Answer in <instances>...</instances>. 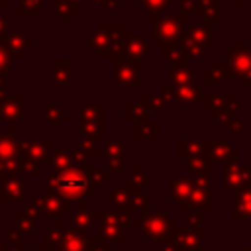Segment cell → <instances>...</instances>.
Here are the masks:
<instances>
[{
  "label": "cell",
  "mask_w": 251,
  "mask_h": 251,
  "mask_svg": "<svg viewBox=\"0 0 251 251\" xmlns=\"http://www.w3.org/2000/svg\"><path fill=\"white\" fill-rule=\"evenodd\" d=\"M133 2H141V0H133Z\"/></svg>",
  "instance_id": "cell-24"
},
{
  "label": "cell",
  "mask_w": 251,
  "mask_h": 251,
  "mask_svg": "<svg viewBox=\"0 0 251 251\" xmlns=\"http://www.w3.org/2000/svg\"><path fill=\"white\" fill-rule=\"evenodd\" d=\"M22 102H24L22 96H20V98H8V100L0 106V118H2L4 122H8V124L18 122V120L24 116Z\"/></svg>",
  "instance_id": "cell-6"
},
{
  "label": "cell",
  "mask_w": 251,
  "mask_h": 251,
  "mask_svg": "<svg viewBox=\"0 0 251 251\" xmlns=\"http://www.w3.org/2000/svg\"><path fill=\"white\" fill-rule=\"evenodd\" d=\"M6 27H8V24H6V16L0 14V41H4V37H6Z\"/></svg>",
  "instance_id": "cell-19"
},
{
  "label": "cell",
  "mask_w": 251,
  "mask_h": 251,
  "mask_svg": "<svg viewBox=\"0 0 251 251\" xmlns=\"http://www.w3.org/2000/svg\"><path fill=\"white\" fill-rule=\"evenodd\" d=\"M0 196H2V200H22L24 198V184L18 178L10 176L8 182L2 186V194Z\"/></svg>",
  "instance_id": "cell-11"
},
{
  "label": "cell",
  "mask_w": 251,
  "mask_h": 251,
  "mask_svg": "<svg viewBox=\"0 0 251 251\" xmlns=\"http://www.w3.org/2000/svg\"><path fill=\"white\" fill-rule=\"evenodd\" d=\"M71 69H69V59H55L53 61V82L57 86L69 84Z\"/></svg>",
  "instance_id": "cell-10"
},
{
  "label": "cell",
  "mask_w": 251,
  "mask_h": 251,
  "mask_svg": "<svg viewBox=\"0 0 251 251\" xmlns=\"http://www.w3.org/2000/svg\"><path fill=\"white\" fill-rule=\"evenodd\" d=\"M80 6H82V2H76V0H53V4H51L53 14L61 22H69L73 16H76L80 12Z\"/></svg>",
  "instance_id": "cell-5"
},
{
  "label": "cell",
  "mask_w": 251,
  "mask_h": 251,
  "mask_svg": "<svg viewBox=\"0 0 251 251\" xmlns=\"http://www.w3.org/2000/svg\"><path fill=\"white\" fill-rule=\"evenodd\" d=\"M4 41H6L8 49L12 51V55L18 57V59H24V57H25L29 51H33V47H35V43L29 41L22 31H14V33L6 35Z\"/></svg>",
  "instance_id": "cell-3"
},
{
  "label": "cell",
  "mask_w": 251,
  "mask_h": 251,
  "mask_svg": "<svg viewBox=\"0 0 251 251\" xmlns=\"http://www.w3.org/2000/svg\"><path fill=\"white\" fill-rule=\"evenodd\" d=\"M92 220H94V216H90V212H88L84 206H80V210L75 214V224L80 226V227H88V226H92Z\"/></svg>",
  "instance_id": "cell-16"
},
{
  "label": "cell",
  "mask_w": 251,
  "mask_h": 251,
  "mask_svg": "<svg viewBox=\"0 0 251 251\" xmlns=\"http://www.w3.org/2000/svg\"><path fill=\"white\" fill-rule=\"evenodd\" d=\"M116 82L118 84L139 82V65H137V61H116Z\"/></svg>",
  "instance_id": "cell-4"
},
{
  "label": "cell",
  "mask_w": 251,
  "mask_h": 251,
  "mask_svg": "<svg viewBox=\"0 0 251 251\" xmlns=\"http://www.w3.org/2000/svg\"><path fill=\"white\" fill-rule=\"evenodd\" d=\"M8 4V0H0V6H6Z\"/></svg>",
  "instance_id": "cell-23"
},
{
  "label": "cell",
  "mask_w": 251,
  "mask_h": 251,
  "mask_svg": "<svg viewBox=\"0 0 251 251\" xmlns=\"http://www.w3.org/2000/svg\"><path fill=\"white\" fill-rule=\"evenodd\" d=\"M98 171L88 169V167H80V169H65L59 175H55L51 178V186L53 190H57L61 196L69 198V200H76L88 192H94L96 188V180L94 175Z\"/></svg>",
  "instance_id": "cell-1"
},
{
  "label": "cell",
  "mask_w": 251,
  "mask_h": 251,
  "mask_svg": "<svg viewBox=\"0 0 251 251\" xmlns=\"http://www.w3.org/2000/svg\"><path fill=\"white\" fill-rule=\"evenodd\" d=\"M124 4V0H106L104 2V6H106V12H114L118 6H122Z\"/></svg>",
  "instance_id": "cell-18"
},
{
  "label": "cell",
  "mask_w": 251,
  "mask_h": 251,
  "mask_svg": "<svg viewBox=\"0 0 251 251\" xmlns=\"http://www.w3.org/2000/svg\"><path fill=\"white\" fill-rule=\"evenodd\" d=\"M18 14L22 16H29V14H43V2L41 0H20L18 2V8H16Z\"/></svg>",
  "instance_id": "cell-12"
},
{
  "label": "cell",
  "mask_w": 251,
  "mask_h": 251,
  "mask_svg": "<svg viewBox=\"0 0 251 251\" xmlns=\"http://www.w3.org/2000/svg\"><path fill=\"white\" fill-rule=\"evenodd\" d=\"M143 2H145V10H155L161 4V0H143Z\"/></svg>",
  "instance_id": "cell-21"
},
{
  "label": "cell",
  "mask_w": 251,
  "mask_h": 251,
  "mask_svg": "<svg viewBox=\"0 0 251 251\" xmlns=\"http://www.w3.org/2000/svg\"><path fill=\"white\" fill-rule=\"evenodd\" d=\"M88 37H90L88 47L96 49V51H102L112 41H118L122 37V25L120 24H100L94 33H88Z\"/></svg>",
  "instance_id": "cell-2"
},
{
  "label": "cell",
  "mask_w": 251,
  "mask_h": 251,
  "mask_svg": "<svg viewBox=\"0 0 251 251\" xmlns=\"http://www.w3.org/2000/svg\"><path fill=\"white\" fill-rule=\"evenodd\" d=\"M51 157H53V159H49V163H51L55 169H63V167H67V165L71 163V159L67 157V153H61V151H55Z\"/></svg>",
  "instance_id": "cell-17"
},
{
  "label": "cell",
  "mask_w": 251,
  "mask_h": 251,
  "mask_svg": "<svg viewBox=\"0 0 251 251\" xmlns=\"http://www.w3.org/2000/svg\"><path fill=\"white\" fill-rule=\"evenodd\" d=\"M80 116L84 122L88 118H102L104 116V104H84L80 108Z\"/></svg>",
  "instance_id": "cell-15"
},
{
  "label": "cell",
  "mask_w": 251,
  "mask_h": 251,
  "mask_svg": "<svg viewBox=\"0 0 251 251\" xmlns=\"http://www.w3.org/2000/svg\"><path fill=\"white\" fill-rule=\"evenodd\" d=\"M88 2H94V4H104L106 0H88Z\"/></svg>",
  "instance_id": "cell-22"
},
{
  "label": "cell",
  "mask_w": 251,
  "mask_h": 251,
  "mask_svg": "<svg viewBox=\"0 0 251 251\" xmlns=\"http://www.w3.org/2000/svg\"><path fill=\"white\" fill-rule=\"evenodd\" d=\"M124 47H126V55H129V57H133V59H137V57H143V55H147V51H149V47L137 37V35H131V33H126L124 37Z\"/></svg>",
  "instance_id": "cell-8"
},
{
  "label": "cell",
  "mask_w": 251,
  "mask_h": 251,
  "mask_svg": "<svg viewBox=\"0 0 251 251\" xmlns=\"http://www.w3.org/2000/svg\"><path fill=\"white\" fill-rule=\"evenodd\" d=\"M25 149L29 151V155H27V157H31V159H41V157H47L49 143L39 141V139H33L31 143H27V145H25Z\"/></svg>",
  "instance_id": "cell-13"
},
{
  "label": "cell",
  "mask_w": 251,
  "mask_h": 251,
  "mask_svg": "<svg viewBox=\"0 0 251 251\" xmlns=\"http://www.w3.org/2000/svg\"><path fill=\"white\" fill-rule=\"evenodd\" d=\"M37 208L47 216H57L61 210H65V200L55 194H39L37 196Z\"/></svg>",
  "instance_id": "cell-7"
},
{
  "label": "cell",
  "mask_w": 251,
  "mask_h": 251,
  "mask_svg": "<svg viewBox=\"0 0 251 251\" xmlns=\"http://www.w3.org/2000/svg\"><path fill=\"white\" fill-rule=\"evenodd\" d=\"M92 247H94L96 251H112V247H108V245H106V243H102L100 239L92 241Z\"/></svg>",
  "instance_id": "cell-20"
},
{
  "label": "cell",
  "mask_w": 251,
  "mask_h": 251,
  "mask_svg": "<svg viewBox=\"0 0 251 251\" xmlns=\"http://www.w3.org/2000/svg\"><path fill=\"white\" fill-rule=\"evenodd\" d=\"M59 249H63V251H86L84 239L80 237V231L76 233L75 229H69L65 233V237L59 241Z\"/></svg>",
  "instance_id": "cell-9"
},
{
  "label": "cell",
  "mask_w": 251,
  "mask_h": 251,
  "mask_svg": "<svg viewBox=\"0 0 251 251\" xmlns=\"http://www.w3.org/2000/svg\"><path fill=\"white\" fill-rule=\"evenodd\" d=\"M14 63V55L8 49L6 41H0V75H6V71L12 67Z\"/></svg>",
  "instance_id": "cell-14"
}]
</instances>
